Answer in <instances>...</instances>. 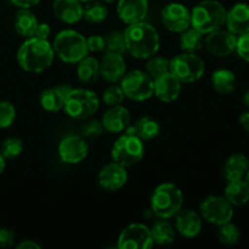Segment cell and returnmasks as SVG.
<instances>
[{
	"label": "cell",
	"instance_id": "29",
	"mask_svg": "<svg viewBox=\"0 0 249 249\" xmlns=\"http://www.w3.org/2000/svg\"><path fill=\"white\" fill-rule=\"evenodd\" d=\"M150 230L153 243H157L160 246H168L172 245L175 241V236H177L175 226H173L167 219H160L155 221Z\"/></svg>",
	"mask_w": 249,
	"mask_h": 249
},
{
	"label": "cell",
	"instance_id": "37",
	"mask_svg": "<svg viewBox=\"0 0 249 249\" xmlns=\"http://www.w3.org/2000/svg\"><path fill=\"white\" fill-rule=\"evenodd\" d=\"M124 97L125 96H124L123 90H122L121 85H117V83L108 85L104 90V92H102V101L105 102V105L109 107L122 105Z\"/></svg>",
	"mask_w": 249,
	"mask_h": 249
},
{
	"label": "cell",
	"instance_id": "47",
	"mask_svg": "<svg viewBox=\"0 0 249 249\" xmlns=\"http://www.w3.org/2000/svg\"><path fill=\"white\" fill-rule=\"evenodd\" d=\"M5 165H6V160L2 157V155L0 153V175L2 174V172L5 170Z\"/></svg>",
	"mask_w": 249,
	"mask_h": 249
},
{
	"label": "cell",
	"instance_id": "6",
	"mask_svg": "<svg viewBox=\"0 0 249 249\" xmlns=\"http://www.w3.org/2000/svg\"><path fill=\"white\" fill-rule=\"evenodd\" d=\"M100 107V99L90 89L84 88H73L72 91L66 97L63 111L73 119L83 121L94 116Z\"/></svg>",
	"mask_w": 249,
	"mask_h": 249
},
{
	"label": "cell",
	"instance_id": "43",
	"mask_svg": "<svg viewBox=\"0 0 249 249\" xmlns=\"http://www.w3.org/2000/svg\"><path fill=\"white\" fill-rule=\"evenodd\" d=\"M50 34H51L50 26H49L48 23H44V22L43 23L39 22L36 31H34L33 36H36V38H39V39H49Z\"/></svg>",
	"mask_w": 249,
	"mask_h": 249
},
{
	"label": "cell",
	"instance_id": "28",
	"mask_svg": "<svg viewBox=\"0 0 249 249\" xmlns=\"http://www.w3.org/2000/svg\"><path fill=\"white\" fill-rule=\"evenodd\" d=\"M77 75L79 82L83 84H94L101 77L99 60L92 56H85L78 62Z\"/></svg>",
	"mask_w": 249,
	"mask_h": 249
},
{
	"label": "cell",
	"instance_id": "20",
	"mask_svg": "<svg viewBox=\"0 0 249 249\" xmlns=\"http://www.w3.org/2000/svg\"><path fill=\"white\" fill-rule=\"evenodd\" d=\"M102 125L107 133L121 134L125 130L131 122L130 112L126 107L118 105L112 106L102 116Z\"/></svg>",
	"mask_w": 249,
	"mask_h": 249
},
{
	"label": "cell",
	"instance_id": "51",
	"mask_svg": "<svg viewBox=\"0 0 249 249\" xmlns=\"http://www.w3.org/2000/svg\"><path fill=\"white\" fill-rule=\"evenodd\" d=\"M80 2H85V4H87V2H89V1H92V0H79Z\"/></svg>",
	"mask_w": 249,
	"mask_h": 249
},
{
	"label": "cell",
	"instance_id": "22",
	"mask_svg": "<svg viewBox=\"0 0 249 249\" xmlns=\"http://www.w3.org/2000/svg\"><path fill=\"white\" fill-rule=\"evenodd\" d=\"M226 26L235 36H241L249 32V4L237 2L226 11Z\"/></svg>",
	"mask_w": 249,
	"mask_h": 249
},
{
	"label": "cell",
	"instance_id": "23",
	"mask_svg": "<svg viewBox=\"0 0 249 249\" xmlns=\"http://www.w3.org/2000/svg\"><path fill=\"white\" fill-rule=\"evenodd\" d=\"M83 7L79 0H53V15L66 24H75L83 19Z\"/></svg>",
	"mask_w": 249,
	"mask_h": 249
},
{
	"label": "cell",
	"instance_id": "35",
	"mask_svg": "<svg viewBox=\"0 0 249 249\" xmlns=\"http://www.w3.org/2000/svg\"><path fill=\"white\" fill-rule=\"evenodd\" d=\"M240 230L236 225L231 224V221L229 223L223 224V225L219 226V231H218V237L219 241L221 243L226 246H233L238 242L240 240Z\"/></svg>",
	"mask_w": 249,
	"mask_h": 249
},
{
	"label": "cell",
	"instance_id": "33",
	"mask_svg": "<svg viewBox=\"0 0 249 249\" xmlns=\"http://www.w3.org/2000/svg\"><path fill=\"white\" fill-rule=\"evenodd\" d=\"M105 50H106V53H118V55H123L124 53H126L125 39H124L123 32H109L105 36Z\"/></svg>",
	"mask_w": 249,
	"mask_h": 249
},
{
	"label": "cell",
	"instance_id": "9",
	"mask_svg": "<svg viewBox=\"0 0 249 249\" xmlns=\"http://www.w3.org/2000/svg\"><path fill=\"white\" fill-rule=\"evenodd\" d=\"M119 85L124 96L133 101H146L153 95V79L143 71L133 70L126 72L119 82Z\"/></svg>",
	"mask_w": 249,
	"mask_h": 249
},
{
	"label": "cell",
	"instance_id": "4",
	"mask_svg": "<svg viewBox=\"0 0 249 249\" xmlns=\"http://www.w3.org/2000/svg\"><path fill=\"white\" fill-rule=\"evenodd\" d=\"M55 56L65 63H78L89 55L87 38L74 29L58 32L53 43Z\"/></svg>",
	"mask_w": 249,
	"mask_h": 249
},
{
	"label": "cell",
	"instance_id": "45",
	"mask_svg": "<svg viewBox=\"0 0 249 249\" xmlns=\"http://www.w3.org/2000/svg\"><path fill=\"white\" fill-rule=\"evenodd\" d=\"M17 248L18 249H40V245H38L36 242L32 240H27V241H22L19 245H17Z\"/></svg>",
	"mask_w": 249,
	"mask_h": 249
},
{
	"label": "cell",
	"instance_id": "32",
	"mask_svg": "<svg viewBox=\"0 0 249 249\" xmlns=\"http://www.w3.org/2000/svg\"><path fill=\"white\" fill-rule=\"evenodd\" d=\"M108 16V9L102 1H92L87 2L83 7V18L87 22L92 24L102 23Z\"/></svg>",
	"mask_w": 249,
	"mask_h": 249
},
{
	"label": "cell",
	"instance_id": "39",
	"mask_svg": "<svg viewBox=\"0 0 249 249\" xmlns=\"http://www.w3.org/2000/svg\"><path fill=\"white\" fill-rule=\"evenodd\" d=\"M104 131L105 128L102 125V122L97 121V119H91V121H89L87 124L83 125L82 136L84 139L94 140V139L100 138L104 134Z\"/></svg>",
	"mask_w": 249,
	"mask_h": 249
},
{
	"label": "cell",
	"instance_id": "5",
	"mask_svg": "<svg viewBox=\"0 0 249 249\" xmlns=\"http://www.w3.org/2000/svg\"><path fill=\"white\" fill-rule=\"evenodd\" d=\"M225 21V6L216 0H203L194 6L191 11V26L202 34L220 29Z\"/></svg>",
	"mask_w": 249,
	"mask_h": 249
},
{
	"label": "cell",
	"instance_id": "2",
	"mask_svg": "<svg viewBox=\"0 0 249 249\" xmlns=\"http://www.w3.org/2000/svg\"><path fill=\"white\" fill-rule=\"evenodd\" d=\"M55 51L48 39L36 36L27 38L17 51V62L19 67L28 73H41L53 62Z\"/></svg>",
	"mask_w": 249,
	"mask_h": 249
},
{
	"label": "cell",
	"instance_id": "21",
	"mask_svg": "<svg viewBox=\"0 0 249 249\" xmlns=\"http://www.w3.org/2000/svg\"><path fill=\"white\" fill-rule=\"evenodd\" d=\"M175 230L186 238H194L202 230V219L198 213L192 209H180L175 214Z\"/></svg>",
	"mask_w": 249,
	"mask_h": 249
},
{
	"label": "cell",
	"instance_id": "48",
	"mask_svg": "<svg viewBox=\"0 0 249 249\" xmlns=\"http://www.w3.org/2000/svg\"><path fill=\"white\" fill-rule=\"evenodd\" d=\"M243 104H245L246 107H248L249 108V90L245 95H243Z\"/></svg>",
	"mask_w": 249,
	"mask_h": 249
},
{
	"label": "cell",
	"instance_id": "50",
	"mask_svg": "<svg viewBox=\"0 0 249 249\" xmlns=\"http://www.w3.org/2000/svg\"><path fill=\"white\" fill-rule=\"evenodd\" d=\"M246 181H247V182H248V184H249V169H248L247 174H246Z\"/></svg>",
	"mask_w": 249,
	"mask_h": 249
},
{
	"label": "cell",
	"instance_id": "46",
	"mask_svg": "<svg viewBox=\"0 0 249 249\" xmlns=\"http://www.w3.org/2000/svg\"><path fill=\"white\" fill-rule=\"evenodd\" d=\"M240 123L241 125H242V128L245 129L247 133H249V112L242 113V116L240 117Z\"/></svg>",
	"mask_w": 249,
	"mask_h": 249
},
{
	"label": "cell",
	"instance_id": "38",
	"mask_svg": "<svg viewBox=\"0 0 249 249\" xmlns=\"http://www.w3.org/2000/svg\"><path fill=\"white\" fill-rule=\"evenodd\" d=\"M16 119V108L10 101H0V129H6Z\"/></svg>",
	"mask_w": 249,
	"mask_h": 249
},
{
	"label": "cell",
	"instance_id": "17",
	"mask_svg": "<svg viewBox=\"0 0 249 249\" xmlns=\"http://www.w3.org/2000/svg\"><path fill=\"white\" fill-rule=\"evenodd\" d=\"M117 14L128 26L145 21L148 14V0H118Z\"/></svg>",
	"mask_w": 249,
	"mask_h": 249
},
{
	"label": "cell",
	"instance_id": "25",
	"mask_svg": "<svg viewBox=\"0 0 249 249\" xmlns=\"http://www.w3.org/2000/svg\"><path fill=\"white\" fill-rule=\"evenodd\" d=\"M249 169V160L242 153H235L226 160L223 168V175L228 181L243 179Z\"/></svg>",
	"mask_w": 249,
	"mask_h": 249
},
{
	"label": "cell",
	"instance_id": "26",
	"mask_svg": "<svg viewBox=\"0 0 249 249\" xmlns=\"http://www.w3.org/2000/svg\"><path fill=\"white\" fill-rule=\"evenodd\" d=\"M224 197L235 207H242L249 202V184L246 180H231L226 185Z\"/></svg>",
	"mask_w": 249,
	"mask_h": 249
},
{
	"label": "cell",
	"instance_id": "14",
	"mask_svg": "<svg viewBox=\"0 0 249 249\" xmlns=\"http://www.w3.org/2000/svg\"><path fill=\"white\" fill-rule=\"evenodd\" d=\"M236 43L237 36L229 29L224 31L221 28L208 33L207 38L204 39V45L208 53L216 57H226L231 55L236 50Z\"/></svg>",
	"mask_w": 249,
	"mask_h": 249
},
{
	"label": "cell",
	"instance_id": "36",
	"mask_svg": "<svg viewBox=\"0 0 249 249\" xmlns=\"http://www.w3.org/2000/svg\"><path fill=\"white\" fill-rule=\"evenodd\" d=\"M23 151V142L18 138H7L0 146V153L5 160H14Z\"/></svg>",
	"mask_w": 249,
	"mask_h": 249
},
{
	"label": "cell",
	"instance_id": "15",
	"mask_svg": "<svg viewBox=\"0 0 249 249\" xmlns=\"http://www.w3.org/2000/svg\"><path fill=\"white\" fill-rule=\"evenodd\" d=\"M97 180H99V185L101 189L114 192L122 189L126 184L128 172H126L125 167L116 162H112L101 168Z\"/></svg>",
	"mask_w": 249,
	"mask_h": 249
},
{
	"label": "cell",
	"instance_id": "13",
	"mask_svg": "<svg viewBox=\"0 0 249 249\" xmlns=\"http://www.w3.org/2000/svg\"><path fill=\"white\" fill-rule=\"evenodd\" d=\"M160 16L165 28L174 33H181L191 27V11L180 2H170L165 5Z\"/></svg>",
	"mask_w": 249,
	"mask_h": 249
},
{
	"label": "cell",
	"instance_id": "1",
	"mask_svg": "<svg viewBox=\"0 0 249 249\" xmlns=\"http://www.w3.org/2000/svg\"><path fill=\"white\" fill-rule=\"evenodd\" d=\"M126 51L135 58L146 60L158 53L160 34L152 24L145 21L129 24L124 31Z\"/></svg>",
	"mask_w": 249,
	"mask_h": 249
},
{
	"label": "cell",
	"instance_id": "41",
	"mask_svg": "<svg viewBox=\"0 0 249 249\" xmlns=\"http://www.w3.org/2000/svg\"><path fill=\"white\" fill-rule=\"evenodd\" d=\"M87 45L89 53H101L105 50V36L97 34L88 36Z\"/></svg>",
	"mask_w": 249,
	"mask_h": 249
},
{
	"label": "cell",
	"instance_id": "44",
	"mask_svg": "<svg viewBox=\"0 0 249 249\" xmlns=\"http://www.w3.org/2000/svg\"><path fill=\"white\" fill-rule=\"evenodd\" d=\"M10 1L18 9H32L36 6L41 0H10Z\"/></svg>",
	"mask_w": 249,
	"mask_h": 249
},
{
	"label": "cell",
	"instance_id": "34",
	"mask_svg": "<svg viewBox=\"0 0 249 249\" xmlns=\"http://www.w3.org/2000/svg\"><path fill=\"white\" fill-rule=\"evenodd\" d=\"M170 60L163 56H155L150 57V60L146 63V73L150 75L152 79H156L160 75L169 72Z\"/></svg>",
	"mask_w": 249,
	"mask_h": 249
},
{
	"label": "cell",
	"instance_id": "12",
	"mask_svg": "<svg viewBox=\"0 0 249 249\" xmlns=\"http://www.w3.org/2000/svg\"><path fill=\"white\" fill-rule=\"evenodd\" d=\"M89 146L82 135H67L58 143V157L66 164H78L87 158Z\"/></svg>",
	"mask_w": 249,
	"mask_h": 249
},
{
	"label": "cell",
	"instance_id": "42",
	"mask_svg": "<svg viewBox=\"0 0 249 249\" xmlns=\"http://www.w3.org/2000/svg\"><path fill=\"white\" fill-rule=\"evenodd\" d=\"M15 241V232L11 229H0V247H11Z\"/></svg>",
	"mask_w": 249,
	"mask_h": 249
},
{
	"label": "cell",
	"instance_id": "30",
	"mask_svg": "<svg viewBox=\"0 0 249 249\" xmlns=\"http://www.w3.org/2000/svg\"><path fill=\"white\" fill-rule=\"evenodd\" d=\"M212 84L214 89L220 94H231L236 89V77L230 70L221 68V70H216L212 74Z\"/></svg>",
	"mask_w": 249,
	"mask_h": 249
},
{
	"label": "cell",
	"instance_id": "11",
	"mask_svg": "<svg viewBox=\"0 0 249 249\" xmlns=\"http://www.w3.org/2000/svg\"><path fill=\"white\" fill-rule=\"evenodd\" d=\"M117 247L119 249H150L153 247L150 228L143 224H130L122 230Z\"/></svg>",
	"mask_w": 249,
	"mask_h": 249
},
{
	"label": "cell",
	"instance_id": "7",
	"mask_svg": "<svg viewBox=\"0 0 249 249\" xmlns=\"http://www.w3.org/2000/svg\"><path fill=\"white\" fill-rule=\"evenodd\" d=\"M143 155H145L143 141L138 136L128 133L119 136L111 150V157L113 162L125 168L140 162Z\"/></svg>",
	"mask_w": 249,
	"mask_h": 249
},
{
	"label": "cell",
	"instance_id": "8",
	"mask_svg": "<svg viewBox=\"0 0 249 249\" xmlns=\"http://www.w3.org/2000/svg\"><path fill=\"white\" fill-rule=\"evenodd\" d=\"M169 72L184 84L195 83L203 77L206 72L204 61L192 53H182L170 60Z\"/></svg>",
	"mask_w": 249,
	"mask_h": 249
},
{
	"label": "cell",
	"instance_id": "3",
	"mask_svg": "<svg viewBox=\"0 0 249 249\" xmlns=\"http://www.w3.org/2000/svg\"><path fill=\"white\" fill-rule=\"evenodd\" d=\"M184 196L182 191L174 184L163 182L153 190L150 199L151 212L158 219L174 218L175 214L182 208Z\"/></svg>",
	"mask_w": 249,
	"mask_h": 249
},
{
	"label": "cell",
	"instance_id": "31",
	"mask_svg": "<svg viewBox=\"0 0 249 249\" xmlns=\"http://www.w3.org/2000/svg\"><path fill=\"white\" fill-rule=\"evenodd\" d=\"M204 34H202L201 32L197 31L194 27H189L187 29H185L184 32L180 33V48L184 53H196L197 51H199L202 49L204 44L203 39Z\"/></svg>",
	"mask_w": 249,
	"mask_h": 249
},
{
	"label": "cell",
	"instance_id": "24",
	"mask_svg": "<svg viewBox=\"0 0 249 249\" xmlns=\"http://www.w3.org/2000/svg\"><path fill=\"white\" fill-rule=\"evenodd\" d=\"M125 131L131 135L138 136L142 141H150L160 135V125L152 117L143 116L139 118L134 124H129Z\"/></svg>",
	"mask_w": 249,
	"mask_h": 249
},
{
	"label": "cell",
	"instance_id": "19",
	"mask_svg": "<svg viewBox=\"0 0 249 249\" xmlns=\"http://www.w3.org/2000/svg\"><path fill=\"white\" fill-rule=\"evenodd\" d=\"M73 87H71L67 83H62L56 87L48 88L43 90L39 97L40 106L46 112H60L63 109L66 97L72 91Z\"/></svg>",
	"mask_w": 249,
	"mask_h": 249
},
{
	"label": "cell",
	"instance_id": "16",
	"mask_svg": "<svg viewBox=\"0 0 249 249\" xmlns=\"http://www.w3.org/2000/svg\"><path fill=\"white\" fill-rule=\"evenodd\" d=\"M182 83L173 73L167 72L153 79V95L160 101L169 104L180 96Z\"/></svg>",
	"mask_w": 249,
	"mask_h": 249
},
{
	"label": "cell",
	"instance_id": "10",
	"mask_svg": "<svg viewBox=\"0 0 249 249\" xmlns=\"http://www.w3.org/2000/svg\"><path fill=\"white\" fill-rule=\"evenodd\" d=\"M199 211L204 220L216 226L229 223L233 218L232 204L225 197L215 195L204 198L199 206Z\"/></svg>",
	"mask_w": 249,
	"mask_h": 249
},
{
	"label": "cell",
	"instance_id": "18",
	"mask_svg": "<svg viewBox=\"0 0 249 249\" xmlns=\"http://www.w3.org/2000/svg\"><path fill=\"white\" fill-rule=\"evenodd\" d=\"M126 73V63L123 55L106 53L100 62V74L106 82L119 83Z\"/></svg>",
	"mask_w": 249,
	"mask_h": 249
},
{
	"label": "cell",
	"instance_id": "49",
	"mask_svg": "<svg viewBox=\"0 0 249 249\" xmlns=\"http://www.w3.org/2000/svg\"><path fill=\"white\" fill-rule=\"evenodd\" d=\"M100 1H102L104 4H111V2H113L114 0H100Z\"/></svg>",
	"mask_w": 249,
	"mask_h": 249
},
{
	"label": "cell",
	"instance_id": "27",
	"mask_svg": "<svg viewBox=\"0 0 249 249\" xmlns=\"http://www.w3.org/2000/svg\"><path fill=\"white\" fill-rule=\"evenodd\" d=\"M39 21L31 9H18L14 16L15 31L24 38L33 36Z\"/></svg>",
	"mask_w": 249,
	"mask_h": 249
},
{
	"label": "cell",
	"instance_id": "40",
	"mask_svg": "<svg viewBox=\"0 0 249 249\" xmlns=\"http://www.w3.org/2000/svg\"><path fill=\"white\" fill-rule=\"evenodd\" d=\"M236 51L242 60L249 62V32L238 36L237 43H236Z\"/></svg>",
	"mask_w": 249,
	"mask_h": 249
}]
</instances>
